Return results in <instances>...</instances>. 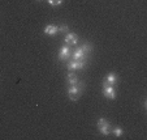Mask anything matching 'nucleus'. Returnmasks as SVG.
Instances as JSON below:
<instances>
[{"mask_svg": "<svg viewBox=\"0 0 147 140\" xmlns=\"http://www.w3.org/2000/svg\"><path fill=\"white\" fill-rule=\"evenodd\" d=\"M83 89H85V83H76V84L70 85L68 88V97L72 101H77L80 100V97L82 96Z\"/></svg>", "mask_w": 147, "mask_h": 140, "instance_id": "1", "label": "nucleus"}, {"mask_svg": "<svg viewBox=\"0 0 147 140\" xmlns=\"http://www.w3.org/2000/svg\"><path fill=\"white\" fill-rule=\"evenodd\" d=\"M96 127L100 134L104 135V136H108L112 131V127H111V124H109V122L107 121V119H104V118H100L99 121H98Z\"/></svg>", "mask_w": 147, "mask_h": 140, "instance_id": "2", "label": "nucleus"}, {"mask_svg": "<svg viewBox=\"0 0 147 140\" xmlns=\"http://www.w3.org/2000/svg\"><path fill=\"white\" fill-rule=\"evenodd\" d=\"M103 94L106 96V98H109V100H115L116 98V89H115V85H109L103 83Z\"/></svg>", "mask_w": 147, "mask_h": 140, "instance_id": "3", "label": "nucleus"}, {"mask_svg": "<svg viewBox=\"0 0 147 140\" xmlns=\"http://www.w3.org/2000/svg\"><path fill=\"white\" fill-rule=\"evenodd\" d=\"M72 53H73V50L69 45L63 46L60 48V51H59V59L60 60H69L72 58Z\"/></svg>", "mask_w": 147, "mask_h": 140, "instance_id": "4", "label": "nucleus"}, {"mask_svg": "<svg viewBox=\"0 0 147 140\" xmlns=\"http://www.w3.org/2000/svg\"><path fill=\"white\" fill-rule=\"evenodd\" d=\"M86 66V62L85 60H69L67 63V68L69 71H76V70H82L83 67Z\"/></svg>", "mask_w": 147, "mask_h": 140, "instance_id": "5", "label": "nucleus"}, {"mask_svg": "<svg viewBox=\"0 0 147 140\" xmlns=\"http://www.w3.org/2000/svg\"><path fill=\"white\" fill-rule=\"evenodd\" d=\"M72 59L73 60H85L86 62V54L83 53V50L81 47H77L76 50H73Z\"/></svg>", "mask_w": 147, "mask_h": 140, "instance_id": "6", "label": "nucleus"}, {"mask_svg": "<svg viewBox=\"0 0 147 140\" xmlns=\"http://www.w3.org/2000/svg\"><path fill=\"white\" fill-rule=\"evenodd\" d=\"M65 42H67V45L69 46H74L78 43V36L74 33H67V36H65Z\"/></svg>", "mask_w": 147, "mask_h": 140, "instance_id": "7", "label": "nucleus"}, {"mask_svg": "<svg viewBox=\"0 0 147 140\" xmlns=\"http://www.w3.org/2000/svg\"><path fill=\"white\" fill-rule=\"evenodd\" d=\"M117 80H119V77H117L116 73L111 72V73H108V75L106 76V79H104V83H106V84H109V85H115L117 83Z\"/></svg>", "mask_w": 147, "mask_h": 140, "instance_id": "8", "label": "nucleus"}, {"mask_svg": "<svg viewBox=\"0 0 147 140\" xmlns=\"http://www.w3.org/2000/svg\"><path fill=\"white\" fill-rule=\"evenodd\" d=\"M43 33L46 34V36H56L57 33V26L55 25H47L45 28V30H43Z\"/></svg>", "mask_w": 147, "mask_h": 140, "instance_id": "9", "label": "nucleus"}, {"mask_svg": "<svg viewBox=\"0 0 147 140\" xmlns=\"http://www.w3.org/2000/svg\"><path fill=\"white\" fill-rule=\"evenodd\" d=\"M67 81H68V84H70V85L78 83V77L74 73V71H69V73H68V76H67Z\"/></svg>", "mask_w": 147, "mask_h": 140, "instance_id": "10", "label": "nucleus"}, {"mask_svg": "<svg viewBox=\"0 0 147 140\" xmlns=\"http://www.w3.org/2000/svg\"><path fill=\"white\" fill-rule=\"evenodd\" d=\"M81 48H82L83 53L87 55V54H90L92 51V45H91V43H89V42H85L82 46H81Z\"/></svg>", "mask_w": 147, "mask_h": 140, "instance_id": "11", "label": "nucleus"}, {"mask_svg": "<svg viewBox=\"0 0 147 140\" xmlns=\"http://www.w3.org/2000/svg\"><path fill=\"white\" fill-rule=\"evenodd\" d=\"M68 31H69V26H68V25L57 26V33H60V34H67Z\"/></svg>", "mask_w": 147, "mask_h": 140, "instance_id": "12", "label": "nucleus"}, {"mask_svg": "<svg viewBox=\"0 0 147 140\" xmlns=\"http://www.w3.org/2000/svg\"><path fill=\"white\" fill-rule=\"evenodd\" d=\"M113 134L116 137H121L122 134H124V130H122L121 127H116V128H113Z\"/></svg>", "mask_w": 147, "mask_h": 140, "instance_id": "13", "label": "nucleus"}, {"mask_svg": "<svg viewBox=\"0 0 147 140\" xmlns=\"http://www.w3.org/2000/svg\"><path fill=\"white\" fill-rule=\"evenodd\" d=\"M61 3H63V0H48V4H50V5H53V7L60 5Z\"/></svg>", "mask_w": 147, "mask_h": 140, "instance_id": "14", "label": "nucleus"}]
</instances>
